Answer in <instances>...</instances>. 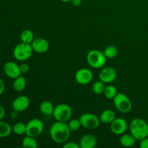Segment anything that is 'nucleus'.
<instances>
[{
	"instance_id": "f257e3e1",
	"label": "nucleus",
	"mask_w": 148,
	"mask_h": 148,
	"mask_svg": "<svg viewBox=\"0 0 148 148\" xmlns=\"http://www.w3.org/2000/svg\"><path fill=\"white\" fill-rule=\"evenodd\" d=\"M71 131L66 122L56 121L50 128V135L57 144H64L70 137Z\"/></svg>"
},
{
	"instance_id": "f03ea898",
	"label": "nucleus",
	"mask_w": 148,
	"mask_h": 148,
	"mask_svg": "<svg viewBox=\"0 0 148 148\" xmlns=\"http://www.w3.org/2000/svg\"><path fill=\"white\" fill-rule=\"evenodd\" d=\"M130 130L134 138L139 141L148 137V124L143 119H133L130 124Z\"/></svg>"
},
{
	"instance_id": "7ed1b4c3",
	"label": "nucleus",
	"mask_w": 148,
	"mask_h": 148,
	"mask_svg": "<svg viewBox=\"0 0 148 148\" xmlns=\"http://www.w3.org/2000/svg\"><path fill=\"white\" fill-rule=\"evenodd\" d=\"M87 62L91 67L94 69H101L106 64L107 58L103 52L97 49L90 51L86 56Z\"/></svg>"
},
{
	"instance_id": "20e7f679",
	"label": "nucleus",
	"mask_w": 148,
	"mask_h": 148,
	"mask_svg": "<svg viewBox=\"0 0 148 148\" xmlns=\"http://www.w3.org/2000/svg\"><path fill=\"white\" fill-rule=\"evenodd\" d=\"M33 50L31 44L22 43H18L13 50V56L14 59L20 62H25L31 57Z\"/></svg>"
},
{
	"instance_id": "39448f33",
	"label": "nucleus",
	"mask_w": 148,
	"mask_h": 148,
	"mask_svg": "<svg viewBox=\"0 0 148 148\" xmlns=\"http://www.w3.org/2000/svg\"><path fill=\"white\" fill-rule=\"evenodd\" d=\"M116 108L122 114L130 112L132 108V103L128 96L124 93H117L113 99Z\"/></svg>"
},
{
	"instance_id": "423d86ee",
	"label": "nucleus",
	"mask_w": 148,
	"mask_h": 148,
	"mask_svg": "<svg viewBox=\"0 0 148 148\" xmlns=\"http://www.w3.org/2000/svg\"><path fill=\"white\" fill-rule=\"evenodd\" d=\"M72 115V109L69 105L61 103L55 106L53 113V118L56 121L66 122L70 119Z\"/></svg>"
},
{
	"instance_id": "0eeeda50",
	"label": "nucleus",
	"mask_w": 148,
	"mask_h": 148,
	"mask_svg": "<svg viewBox=\"0 0 148 148\" xmlns=\"http://www.w3.org/2000/svg\"><path fill=\"white\" fill-rule=\"evenodd\" d=\"M43 131V124L39 119H33L26 124L25 134L33 137H38Z\"/></svg>"
},
{
	"instance_id": "6e6552de",
	"label": "nucleus",
	"mask_w": 148,
	"mask_h": 148,
	"mask_svg": "<svg viewBox=\"0 0 148 148\" xmlns=\"http://www.w3.org/2000/svg\"><path fill=\"white\" fill-rule=\"evenodd\" d=\"M81 125L88 130H95L99 127L101 121L100 119L95 114L90 113H85L79 117Z\"/></svg>"
},
{
	"instance_id": "1a4fd4ad",
	"label": "nucleus",
	"mask_w": 148,
	"mask_h": 148,
	"mask_svg": "<svg viewBox=\"0 0 148 148\" xmlns=\"http://www.w3.org/2000/svg\"><path fill=\"white\" fill-rule=\"evenodd\" d=\"M92 77H93V75H92V72L87 68L79 69V70L77 71L75 75L76 82L79 85H82L89 84L92 81Z\"/></svg>"
},
{
	"instance_id": "9d476101",
	"label": "nucleus",
	"mask_w": 148,
	"mask_h": 148,
	"mask_svg": "<svg viewBox=\"0 0 148 148\" xmlns=\"http://www.w3.org/2000/svg\"><path fill=\"white\" fill-rule=\"evenodd\" d=\"M111 132L116 135H121L126 132L128 128V124L125 119L122 118H116L110 125Z\"/></svg>"
},
{
	"instance_id": "9b49d317",
	"label": "nucleus",
	"mask_w": 148,
	"mask_h": 148,
	"mask_svg": "<svg viewBox=\"0 0 148 148\" xmlns=\"http://www.w3.org/2000/svg\"><path fill=\"white\" fill-rule=\"evenodd\" d=\"M30 99L25 95H20L13 101L12 106L14 111L17 112H23L28 108L30 106Z\"/></svg>"
},
{
	"instance_id": "f8f14e48",
	"label": "nucleus",
	"mask_w": 148,
	"mask_h": 148,
	"mask_svg": "<svg viewBox=\"0 0 148 148\" xmlns=\"http://www.w3.org/2000/svg\"><path fill=\"white\" fill-rule=\"evenodd\" d=\"M3 69L5 75L11 79H16L22 74L20 66L12 62H6L4 65Z\"/></svg>"
},
{
	"instance_id": "ddd939ff",
	"label": "nucleus",
	"mask_w": 148,
	"mask_h": 148,
	"mask_svg": "<svg viewBox=\"0 0 148 148\" xmlns=\"http://www.w3.org/2000/svg\"><path fill=\"white\" fill-rule=\"evenodd\" d=\"M117 76L116 71L111 66L105 67L100 72L99 79L104 83H111L114 82Z\"/></svg>"
},
{
	"instance_id": "4468645a",
	"label": "nucleus",
	"mask_w": 148,
	"mask_h": 148,
	"mask_svg": "<svg viewBox=\"0 0 148 148\" xmlns=\"http://www.w3.org/2000/svg\"><path fill=\"white\" fill-rule=\"evenodd\" d=\"M33 51L38 53H46L49 49V43L43 38H35L31 43Z\"/></svg>"
},
{
	"instance_id": "2eb2a0df",
	"label": "nucleus",
	"mask_w": 148,
	"mask_h": 148,
	"mask_svg": "<svg viewBox=\"0 0 148 148\" xmlns=\"http://www.w3.org/2000/svg\"><path fill=\"white\" fill-rule=\"evenodd\" d=\"M79 144L81 148H94L97 145V138L92 134H84Z\"/></svg>"
},
{
	"instance_id": "dca6fc26",
	"label": "nucleus",
	"mask_w": 148,
	"mask_h": 148,
	"mask_svg": "<svg viewBox=\"0 0 148 148\" xmlns=\"http://www.w3.org/2000/svg\"><path fill=\"white\" fill-rule=\"evenodd\" d=\"M99 119L101 122L106 124H111L116 119L115 112L111 109L104 110L100 115Z\"/></svg>"
},
{
	"instance_id": "f3484780",
	"label": "nucleus",
	"mask_w": 148,
	"mask_h": 148,
	"mask_svg": "<svg viewBox=\"0 0 148 148\" xmlns=\"http://www.w3.org/2000/svg\"><path fill=\"white\" fill-rule=\"evenodd\" d=\"M136 140L134 136L130 133V134H122L121 137H120V144L125 147H132L136 143Z\"/></svg>"
},
{
	"instance_id": "a211bd4d",
	"label": "nucleus",
	"mask_w": 148,
	"mask_h": 148,
	"mask_svg": "<svg viewBox=\"0 0 148 148\" xmlns=\"http://www.w3.org/2000/svg\"><path fill=\"white\" fill-rule=\"evenodd\" d=\"M54 108L53 103L49 101H43L40 104V111L42 114L46 116L53 115Z\"/></svg>"
},
{
	"instance_id": "6ab92c4d",
	"label": "nucleus",
	"mask_w": 148,
	"mask_h": 148,
	"mask_svg": "<svg viewBox=\"0 0 148 148\" xmlns=\"http://www.w3.org/2000/svg\"><path fill=\"white\" fill-rule=\"evenodd\" d=\"M26 87V79L24 76H19L16 79H14L13 82V88L14 90L17 92H21L24 90Z\"/></svg>"
},
{
	"instance_id": "aec40b11",
	"label": "nucleus",
	"mask_w": 148,
	"mask_h": 148,
	"mask_svg": "<svg viewBox=\"0 0 148 148\" xmlns=\"http://www.w3.org/2000/svg\"><path fill=\"white\" fill-rule=\"evenodd\" d=\"M20 39L23 43L31 44L32 42L35 39L34 34H33L32 30H29V29H25V30L22 31L21 34H20Z\"/></svg>"
},
{
	"instance_id": "412c9836",
	"label": "nucleus",
	"mask_w": 148,
	"mask_h": 148,
	"mask_svg": "<svg viewBox=\"0 0 148 148\" xmlns=\"http://www.w3.org/2000/svg\"><path fill=\"white\" fill-rule=\"evenodd\" d=\"M12 127L7 122L0 120V138L7 137L11 134Z\"/></svg>"
},
{
	"instance_id": "4be33fe9",
	"label": "nucleus",
	"mask_w": 148,
	"mask_h": 148,
	"mask_svg": "<svg viewBox=\"0 0 148 148\" xmlns=\"http://www.w3.org/2000/svg\"><path fill=\"white\" fill-rule=\"evenodd\" d=\"M22 145L24 148H37L38 143L36 138L26 135L22 141Z\"/></svg>"
},
{
	"instance_id": "5701e85b",
	"label": "nucleus",
	"mask_w": 148,
	"mask_h": 148,
	"mask_svg": "<svg viewBox=\"0 0 148 148\" xmlns=\"http://www.w3.org/2000/svg\"><path fill=\"white\" fill-rule=\"evenodd\" d=\"M104 95L106 98L109 100H113L117 94L116 88L114 85H108L106 86L105 90H104Z\"/></svg>"
},
{
	"instance_id": "b1692460",
	"label": "nucleus",
	"mask_w": 148,
	"mask_h": 148,
	"mask_svg": "<svg viewBox=\"0 0 148 148\" xmlns=\"http://www.w3.org/2000/svg\"><path fill=\"white\" fill-rule=\"evenodd\" d=\"M103 53L107 59H114L118 53V50L114 46H108L104 49Z\"/></svg>"
},
{
	"instance_id": "393cba45",
	"label": "nucleus",
	"mask_w": 148,
	"mask_h": 148,
	"mask_svg": "<svg viewBox=\"0 0 148 148\" xmlns=\"http://www.w3.org/2000/svg\"><path fill=\"white\" fill-rule=\"evenodd\" d=\"M12 131L17 135H23L26 132V124L23 122H17L14 124Z\"/></svg>"
},
{
	"instance_id": "a878e982",
	"label": "nucleus",
	"mask_w": 148,
	"mask_h": 148,
	"mask_svg": "<svg viewBox=\"0 0 148 148\" xmlns=\"http://www.w3.org/2000/svg\"><path fill=\"white\" fill-rule=\"evenodd\" d=\"M104 84L105 83L101 80L95 82L92 85V91H93L94 93L97 94V95H101V94L103 93L106 88V86Z\"/></svg>"
},
{
	"instance_id": "bb28decb",
	"label": "nucleus",
	"mask_w": 148,
	"mask_h": 148,
	"mask_svg": "<svg viewBox=\"0 0 148 148\" xmlns=\"http://www.w3.org/2000/svg\"><path fill=\"white\" fill-rule=\"evenodd\" d=\"M67 125L71 132L78 131L79 130V128L82 127L81 122L79 121V119H72L69 120Z\"/></svg>"
},
{
	"instance_id": "cd10ccee",
	"label": "nucleus",
	"mask_w": 148,
	"mask_h": 148,
	"mask_svg": "<svg viewBox=\"0 0 148 148\" xmlns=\"http://www.w3.org/2000/svg\"><path fill=\"white\" fill-rule=\"evenodd\" d=\"M64 148H80L79 144L75 143V142H69L65 143L63 145Z\"/></svg>"
},
{
	"instance_id": "c85d7f7f",
	"label": "nucleus",
	"mask_w": 148,
	"mask_h": 148,
	"mask_svg": "<svg viewBox=\"0 0 148 148\" xmlns=\"http://www.w3.org/2000/svg\"><path fill=\"white\" fill-rule=\"evenodd\" d=\"M20 71H21L22 73H23V74L27 73V72L29 71L28 64L26 63L21 64L20 65Z\"/></svg>"
},
{
	"instance_id": "c756f323",
	"label": "nucleus",
	"mask_w": 148,
	"mask_h": 148,
	"mask_svg": "<svg viewBox=\"0 0 148 148\" xmlns=\"http://www.w3.org/2000/svg\"><path fill=\"white\" fill-rule=\"evenodd\" d=\"M140 147L141 148H148V137L140 140Z\"/></svg>"
},
{
	"instance_id": "7c9ffc66",
	"label": "nucleus",
	"mask_w": 148,
	"mask_h": 148,
	"mask_svg": "<svg viewBox=\"0 0 148 148\" xmlns=\"http://www.w3.org/2000/svg\"><path fill=\"white\" fill-rule=\"evenodd\" d=\"M6 114V111L5 108L2 106H0V120L2 119L4 117Z\"/></svg>"
},
{
	"instance_id": "2f4dec72",
	"label": "nucleus",
	"mask_w": 148,
	"mask_h": 148,
	"mask_svg": "<svg viewBox=\"0 0 148 148\" xmlns=\"http://www.w3.org/2000/svg\"><path fill=\"white\" fill-rule=\"evenodd\" d=\"M4 89H5V85H4V82H3L2 79L0 78V95L4 92Z\"/></svg>"
},
{
	"instance_id": "473e14b6",
	"label": "nucleus",
	"mask_w": 148,
	"mask_h": 148,
	"mask_svg": "<svg viewBox=\"0 0 148 148\" xmlns=\"http://www.w3.org/2000/svg\"><path fill=\"white\" fill-rule=\"evenodd\" d=\"M82 0H72L71 2H72V5L75 6V7H79L81 4H82Z\"/></svg>"
},
{
	"instance_id": "72a5a7b5",
	"label": "nucleus",
	"mask_w": 148,
	"mask_h": 148,
	"mask_svg": "<svg viewBox=\"0 0 148 148\" xmlns=\"http://www.w3.org/2000/svg\"><path fill=\"white\" fill-rule=\"evenodd\" d=\"M62 1H63V2H69V1H71L72 0H61Z\"/></svg>"
}]
</instances>
